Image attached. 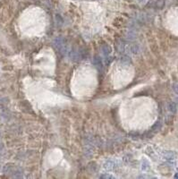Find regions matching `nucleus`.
<instances>
[{
    "label": "nucleus",
    "instance_id": "nucleus-3",
    "mask_svg": "<svg viewBox=\"0 0 178 179\" xmlns=\"http://www.w3.org/2000/svg\"><path fill=\"white\" fill-rule=\"evenodd\" d=\"M164 4H165V2H164V0H157V6L159 8H162L164 6Z\"/></svg>",
    "mask_w": 178,
    "mask_h": 179
},
{
    "label": "nucleus",
    "instance_id": "nucleus-1",
    "mask_svg": "<svg viewBox=\"0 0 178 179\" xmlns=\"http://www.w3.org/2000/svg\"><path fill=\"white\" fill-rule=\"evenodd\" d=\"M102 50H103V53H104L105 55H108L111 49H110V47L107 46V45H105V46L102 47Z\"/></svg>",
    "mask_w": 178,
    "mask_h": 179
},
{
    "label": "nucleus",
    "instance_id": "nucleus-2",
    "mask_svg": "<svg viewBox=\"0 0 178 179\" xmlns=\"http://www.w3.org/2000/svg\"><path fill=\"white\" fill-rule=\"evenodd\" d=\"M169 109L170 111H172L173 113H175L176 112V105H175V103H170L169 105Z\"/></svg>",
    "mask_w": 178,
    "mask_h": 179
},
{
    "label": "nucleus",
    "instance_id": "nucleus-5",
    "mask_svg": "<svg viewBox=\"0 0 178 179\" xmlns=\"http://www.w3.org/2000/svg\"><path fill=\"white\" fill-rule=\"evenodd\" d=\"M101 177H106V178H113V176H101Z\"/></svg>",
    "mask_w": 178,
    "mask_h": 179
},
{
    "label": "nucleus",
    "instance_id": "nucleus-4",
    "mask_svg": "<svg viewBox=\"0 0 178 179\" xmlns=\"http://www.w3.org/2000/svg\"><path fill=\"white\" fill-rule=\"evenodd\" d=\"M94 63H95V64L98 65V66H100V65H101V61H100V59L98 57L94 58Z\"/></svg>",
    "mask_w": 178,
    "mask_h": 179
},
{
    "label": "nucleus",
    "instance_id": "nucleus-6",
    "mask_svg": "<svg viewBox=\"0 0 178 179\" xmlns=\"http://www.w3.org/2000/svg\"><path fill=\"white\" fill-rule=\"evenodd\" d=\"M175 178H178V174H176V175L175 176Z\"/></svg>",
    "mask_w": 178,
    "mask_h": 179
}]
</instances>
